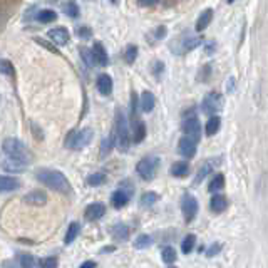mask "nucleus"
I'll list each match as a JSON object with an SVG mask.
<instances>
[{"label": "nucleus", "instance_id": "f257e3e1", "mask_svg": "<svg viewBox=\"0 0 268 268\" xmlns=\"http://www.w3.org/2000/svg\"><path fill=\"white\" fill-rule=\"evenodd\" d=\"M36 178H37V181H41L44 186L61 193V195H69V193L72 191L69 180L66 178V174L62 173V171L50 169V168H41L36 171Z\"/></svg>", "mask_w": 268, "mask_h": 268}, {"label": "nucleus", "instance_id": "f03ea898", "mask_svg": "<svg viewBox=\"0 0 268 268\" xmlns=\"http://www.w3.org/2000/svg\"><path fill=\"white\" fill-rule=\"evenodd\" d=\"M116 141H117V147L121 153H128L129 151V144H131V136H129V126H128V119L124 116V112L121 107L116 109Z\"/></svg>", "mask_w": 268, "mask_h": 268}, {"label": "nucleus", "instance_id": "7ed1b4c3", "mask_svg": "<svg viewBox=\"0 0 268 268\" xmlns=\"http://www.w3.org/2000/svg\"><path fill=\"white\" fill-rule=\"evenodd\" d=\"M93 136H94V133L91 128H84L81 131H71L64 141V146L67 147V150H74V151L84 150L85 146L91 144Z\"/></svg>", "mask_w": 268, "mask_h": 268}, {"label": "nucleus", "instance_id": "20e7f679", "mask_svg": "<svg viewBox=\"0 0 268 268\" xmlns=\"http://www.w3.org/2000/svg\"><path fill=\"white\" fill-rule=\"evenodd\" d=\"M2 151L7 155L9 158H15V159H22V161L31 163V153L25 147V144L20 139L15 138H7L2 142Z\"/></svg>", "mask_w": 268, "mask_h": 268}, {"label": "nucleus", "instance_id": "39448f33", "mask_svg": "<svg viewBox=\"0 0 268 268\" xmlns=\"http://www.w3.org/2000/svg\"><path fill=\"white\" fill-rule=\"evenodd\" d=\"M159 168V158L156 156H146L136 164V173L139 174L142 181H153Z\"/></svg>", "mask_w": 268, "mask_h": 268}, {"label": "nucleus", "instance_id": "423d86ee", "mask_svg": "<svg viewBox=\"0 0 268 268\" xmlns=\"http://www.w3.org/2000/svg\"><path fill=\"white\" fill-rule=\"evenodd\" d=\"M221 107H223V98L218 93H208L203 98L201 102V111L208 116H213V114L218 112Z\"/></svg>", "mask_w": 268, "mask_h": 268}, {"label": "nucleus", "instance_id": "0eeeda50", "mask_svg": "<svg viewBox=\"0 0 268 268\" xmlns=\"http://www.w3.org/2000/svg\"><path fill=\"white\" fill-rule=\"evenodd\" d=\"M181 213H183L186 223H191L198 215V201L195 196L190 195V193H186V195H183V198H181Z\"/></svg>", "mask_w": 268, "mask_h": 268}, {"label": "nucleus", "instance_id": "6e6552de", "mask_svg": "<svg viewBox=\"0 0 268 268\" xmlns=\"http://www.w3.org/2000/svg\"><path fill=\"white\" fill-rule=\"evenodd\" d=\"M183 131H185V134L188 136V138L193 139L195 142H198L199 139H201V124H199L196 116H190V117L185 119Z\"/></svg>", "mask_w": 268, "mask_h": 268}, {"label": "nucleus", "instance_id": "1a4fd4ad", "mask_svg": "<svg viewBox=\"0 0 268 268\" xmlns=\"http://www.w3.org/2000/svg\"><path fill=\"white\" fill-rule=\"evenodd\" d=\"M47 37L50 39V42L55 44V45H66L69 42V31L66 27H55V28H50L47 32Z\"/></svg>", "mask_w": 268, "mask_h": 268}, {"label": "nucleus", "instance_id": "9d476101", "mask_svg": "<svg viewBox=\"0 0 268 268\" xmlns=\"http://www.w3.org/2000/svg\"><path fill=\"white\" fill-rule=\"evenodd\" d=\"M91 55H93V61L96 64H99L101 67H106L109 64V57H107V52L104 49V45L101 42H96L93 45V49H91Z\"/></svg>", "mask_w": 268, "mask_h": 268}, {"label": "nucleus", "instance_id": "9b49d317", "mask_svg": "<svg viewBox=\"0 0 268 268\" xmlns=\"http://www.w3.org/2000/svg\"><path fill=\"white\" fill-rule=\"evenodd\" d=\"M84 215H85V220L87 221H98L106 215V206L102 203H93L85 208Z\"/></svg>", "mask_w": 268, "mask_h": 268}, {"label": "nucleus", "instance_id": "f8f14e48", "mask_svg": "<svg viewBox=\"0 0 268 268\" xmlns=\"http://www.w3.org/2000/svg\"><path fill=\"white\" fill-rule=\"evenodd\" d=\"M178 151H180L181 156H185V158H193V156L196 155V142L188 138V136H185V138L180 139Z\"/></svg>", "mask_w": 268, "mask_h": 268}, {"label": "nucleus", "instance_id": "ddd939ff", "mask_svg": "<svg viewBox=\"0 0 268 268\" xmlns=\"http://www.w3.org/2000/svg\"><path fill=\"white\" fill-rule=\"evenodd\" d=\"M24 201L27 204H31V206H44V204L47 203V195L41 190H36V191L27 193L24 196Z\"/></svg>", "mask_w": 268, "mask_h": 268}, {"label": "nucleus", "instance_id": "4468645a", "mask_svg": "<svg viewBox=\"0 0 268 268\" xmlns=\"http://www.w3.org/2000/svg\"><path fill=\"white\" fill-rule=\"evenodd\" d=\"M28 166L27 161H22V159H15V158H9L4 161V169L9 171V173H20V171H25Z\"/></svg>", "mask_w": 268, "mask_h": 268}, {"label": "nucleus", "instance_id": "2eb2a0df", "mask_svg": "<svg viewBox=\"0 0 268 268\" xmlns=\"http://www.w3.org/2000/svg\"><path fill=\"white\" fill-rule=\"evenodd\" d=\"M169 174L174 176V178H186L190 174V164L186 161H176L174 164H171Z\"/></svg>", "mask_w": 268, "mask_h": 268}, {"label": "nucleus", "instance_id": "dca6fc26", "mask_svg": "<svg viewBox=\"0 0 268 268\" xmlns=\"http://www.w3.org/2000/svg\"><path fill=\"white\" fill-rule=\"evenodd\" d=\"M111 203H112V206L116 210H123L124 206H128L129 195L126 191H123V190H116L112 193V196H111Z\"/></svg>", "mask_w": 268, "mask_h": 268}, {"label": "nucleus", "instance_id": "f3484780", "mask_svg": "<svg viewBox=\"0 0 268 268\" xmlns=\"http://www.w3.org/2000/svg\"><path fill=\"white\" fill-rule=\"evenodd\" d=\"M98 91L102 96H109L112 93V77L109 74H101L98 77Z\"/></svg>", "mask_w": 268, "mask_h": 268}, {"label": "nucleus", "instance_id": "a211bd4d", "mask_svg": "<svg viewBox=\"0 0 268 268\" xmlns=\"http://www.w3.org/2000/svg\"><path fill=\"white\" fill-rule=\"evenodd\" d=\"M146 138V124L142 123V119H138L134 124H133V136H131V141L133 142H142Z\"/></svg>", "mask_w": 268, "mask_h": 268}, {"label": "nucleus", "instance_id": "6ab92c4d", "mask_svg": "<svg viewBox=\"0 0 268 268\" xmlns=\"http://www.w3.org/2000/svg\"><path fill=\"white\" fill-rule=\"evenodd\" d=\"M156 106V99H155V94L151 91H144L141 94V111L142 112H151L155 109Z\"/></svg>", "mask_w": 268, "mask_h": 268}, {"label": "nucleus", "instance_id": "aec40b11", "mask_svg": "<svg viewBox=\"0 0 268 268\" xmlns=\"http://www.w3.org/2000/svg\"><path fill=\"white\" fill-rule=\"evenodd\" d=\"M20 186V181L12 176H0V193L14 191Z\"/></svg>", "mask_w": 268, "mask_h": 268}, {"label": "nucleus", "instance_id": "412c9836", "mask_svg": "<svg viewBox=\"0 0 268 268\" xmlns=\"http://www.w3.org/2000/svg\"><path fill=\"white\" fill-rule=\"evenodd\" d=\"M228 208V199L223 195H215L210 201V210L213 213H223Z\"/></svg>", "mask_w": 268, "mask_h": 268}, {"label": "nucleus", "instance_id": "4be33fe9", "mask_svg": "<svg viewBox=\"0 0 268 268\" xmlns=\"http://www.w3.org/2000/svg\"><path fill=\"white\" fill-rule=\"evenodd\" d=\"M212 20H213V9L203 10L201 15H199L198 20H196V31H198V32L204 31V28H206L210 24H212Z\"/></svg>", "mask_w": 268, "mask_h": 268}, {"label": "nucleus", "instance_id": "5701e85b", "mask_svg": "<svg viewBox=\"0 0 268 268\" xmlns=\"http://www.w3.org/2000/svg\"><path fill=\"white\" fill-rule=\"evenodd\" d=\"M111 235L116 242H126L129 238V228L126 225H123V223H117V225L112 226Z\"/></svg>", "mask_w": 268, "mask_h": 268}, {"label": "nucleus", "instance_id": "b1692460", "mask_svg": "<svg viewBox=\"0 0 268 268\" xmlns=\"http://www.w3.org/2000/svg\"><path fill=\"white\" fill-rule=\"evenodd\" d=\"M220 126H221L220 116H215V114H213V116L206 121V126H204V133H206V136H215L220 131Z\"/></svg>", "mask_w": 268, "mask_h": 268}, {"label": "nucleus", "instance_id": "393cba45", "mask_svg": "<svg viewBox=\"0 0 268 268\" xmlns=\"http://www.w3.org/2000/svg\"><path fill=\"white\" fill-rule=\"evenodd\" d=\"M114 144H116V136H114V134H109L107 138H104V141L101 142V158L109 156Z\"/></svg>", "mask_w": 268, "mask_h": 268}, {"label": "nucleus", "instance_id": "a878e982", "mask_svg": "<svg viewBox=\"0 0 268 268\" xmlns=\"http://www.w3.org/2000/svg\"><path fill=\"white\" fill-rule=\"evenodd\" d=\"M79 233H81V225L74 221V223H71L69 228H67L66 236H64V243H66V245L74 243V240H76V238L79 236Z\"/></svg>", "mask_w": 268, "mask_h": 268}, {"label": "nucleus", "instance_id": "bb28decb", "mask_svg": "<svg viewBox=\"0 0 268 268\" xmlns=\"http://www.w3.org/2000/svg\"><path fill=\"white\" fill-rule=\"evenodd\" d=\"M223 188H225V176L221 173H216L213 176V180L210 181L208 190H210V193H216V191L223 190Z\"/></svg>", "mask_w": 268, "mask_h": 268}, {"label": "nucleus", "instance_id": "cd10ccee", "mask_svg": "<svg viewBox=\"0 0 268 268\" xmlns=\"http://www.w3.org/2000/svg\"><path fill=\"white\" fill-rule=\"evenodd\" d=\"M159 199V195L155 191H146V193H142V196H141V206L142 208H150L153 206V204H156V201Z\"/></svg>", "mask_w": 268, "mask_h": 268}, {"label": "nucleus", "instance_id": "c85d7f7f", "mask_svg": "<svg viewBox=\"0 0 268 268\" xmlns=\"http://www.w3.org/2000/svg\"><path fill=\"white\" fill-rule=\"evenodd\" d=\"M37 20L42 22V24H50V22L57 20V14L50 9H42L37 12Z\"/></svg>", "mask_w": 268, "mask_h": 268}, {"label": "nucleus", "instance_id": "c756f323", "mask_svg": "<svg viewBox=\"0 0 268 268\" xmlns=\"http://www.w3.org/2000/svg\"><path fill=\"white\" fill-rule=\"evenodd\" d=\"M203 44L201 37H186L183 41V47H181V52H190V50L196 49L198 45Z\"/></svg>", "mask_w": 268, "mask_h": 268}, {"label": "nucleus", "instance_id": "7c9ffc66", "mask_svg": "<svg viewBox=\"0 0 268 268\" xmlns=\"http://www.w3.org/2000/svg\"><path fill=\"white\" fill-rule=\"evenodd\" d=\"M195 245H196V235L190 233V235L185 236L183 243H181V250H183L185 255H190L193 252V248H195Z\"/></svg>", "mask_w": 268, "mask_h": 268}, {"label": "nucleus", "instance_id": "2f4dec72", "mask_svg": "<svg viewBox=\"0 0 268 268\" xmlns=\"http://www.w3.org/2000/svg\"><path fill=\"white\" fill-rule=\"evenodd\" d=\"M161 260L164 261V263H168V265L174 263V261H176V250L173 247H164L161 250Z\"/></svg>", "mask_w": 268, "mask_h": 268}, {"label": "nucleus", "instance_id": "473e14b6", "mask_svg": "<svg viewBox=\"0 0 268 268\" xmlns=\"http://www.w3.org/2000/svg\"><path fill=\"white\" fill-rule=\"evenodd\" d=\"M151 243H153V238L150 235H139L138 238H136V242H134V248H138V250L150 248Z\"/></svg>", "mask_w": 268, "mask_h": 268}, {"label": "nucleus", "instance_id": "72a5a7b5", "mask_svg": "<svg viewBox=\"0 0 268 268\" xmlns=\"http://www.w3.org/2000/svg\"><path fill=\"white\" fill-rule=\"evenodd\" d=\"M106 183V174L104 173H93L87 176V185L89 186H99Z\"/></svg>", "mask_w": 268, "mask_h": 268}, {"label": "nucleus", "instance_id": "f704fd0d", "mask_svg": "<svg viewBox=\"0 0 268 268\" xmlns=\"http://www.w3.org/2000/svg\"><path fill=\"white\" fill-rule=\"evenodd\" d=\"M212 169H213V166H212V163H204L201 168H199V171H198V174H196V178H195V183L198 185V183H201V181L206 178V176L212 173Z\"/></svg>", "mask_w": 268, "mask_h": 268}, {"label": "nucleus", "instance_id": "c9c22d12", "mask_svg": "<svg viewBox=\"0 0 268 268\" xmlns=\"http://www.w3.org/2000/svg\"><path fill=\"white\" fill-rule=\"evenodd\" d=\"M138 107H139V101H138V96H136V93L131 94V121H133V124L138 121Z\"/></svg>", "mask_w": 268, "mask_h": 268}, {"label": "nucleus", "instance_id": "e433bc0d", "mask_svg": "<svg viewBox=\"0 0 268 268\" xmlns=\"http://www.w3.org/2000/svg\"><path fill=\"white\" fill-rule=\"evenodd\" d=\"M66 14L71 17V19H77L79 14H81V10H79V5L74 2V0H69V2L66 4Z\"/></svg>", "mask_w": 268, "mask_h": 268}, {"label": "nucleus", "instance_id": "4c0bfd02", "mask_svg": "<svg viewBox=\"0 0 268 268\" xmlns=\"http://www.w3.org/2000/svg\"><path fill=\"white\" fill-rule=\"evenodd\" d=\"M136 57H138V47L134 44H129L126 47V52H124V59H126L128 64H133Z\"/></svg>", "mask_w": 268, "mask_h": 268}, {"label": "nucleus", "instance_id": "58836bf2", "mask_svg": "<svg viewBox=\"0 0 268 268\" xmlns=\"http://www.w3.org/2000/svg\"><path fill=\"white\" fill-rule=\"evenodd\" d=\"M0 71H2V74H5V76L15 77V67L12 66L10 61H0Z\"/></svg>", "mask_w": 268, "mask_h": 268}, {"label": "nucleus", "instance_id": "ea45409f", "mask_svg": "<svg viewBox=\"0 0 268 268\" xmlns=\"http://www.w3.org/2000/svg\"><path fill=\"white\" fill-rule=\"evenodd\" d=\"M34 265H36V260H34L32 255L24 253V255L20 256V266L22 268H32Z\"/></svg>", "mask_w": 268, "mask_h": 268}, {"label": "nucleus", "instance_id": "a19ab883", "mask_svg": "<svg viewBox=\"0 0 268 268\" xmlns=\"http://www.w3.org/2000/svg\"><path fill=\"white\" fill-rule=\"evenodd\" d=\"M57 263H59V260H57L55 256H49V258H44L39 261V265H41L42 268H55Z\"/></svg>", "mask_w": 268, "mask_h": 268}, {"label": "nucleus", "instance_id": "79ce46f5", "mask_svg": "<svg viewBox=\"0 0 268 268\" xmlns=\"http://www.w3.org/2000/svg\"><path fill=\"white\" fill-rule=\"evenodd\" d=\"M76 32H77V36L81 39H89L91 36H93V31H91L87 25H79Z\"/></svg>", "mask_w": 268, "mask_h": 268}, {"label": "nucleus", "instance_id": "37998d69", "mask_svg": "<svg viewBox=\"0 0 268 268\" xmlns=\"http://www.w3.org/2000/svg\"><path fill=\"white\" fill-rule=\"evenodd\" d=\"M153 72H155V77L156 79H161L163 72H164V64L161 61H156L155 62V67H153Z\"/></svg>", "mask_w": 268, "mask_h": 268}, {"label": "nucleus", "instance_id": "c03bdc74", "mask_svg": "<svg viewBox=\"0 0 268 268\" xmlns=\"http://www.w3.org/2000/svg\"><path fill=\"white\" fill-rule=\"evenodd\" d=\"M34 41H36L39 45H42V47H45V49H49V50H52V52L54 54H57V55H61V52H59V50H57L55 47H52V45H50V44H47V42H45L44 41V39H41V37H36V39H34Z\"/></svg>", "mask_w": 268, "mask_h": 268}, {"label": "nucleus", "instance_id": "a18cd8bd", "mask_svg": "<svg viewBox=\"0 0 268 268\" xmlns=\"http://www.w3.org/2000/svg\"><path fill=\"white\" fill-rule=\"evenodd\" d=\"M166 34H168V28L166 27H164V25H158L156 31H155V39L161 41L163 37H166Z\"/></svg>", "mask_w": 268, "mask_h": 268}, {"label": "nucleus", "instance_id": "49530a36", "mask_svg": "<svg viewBox=\"0 0 268 268\" xmlns=\"http://www.w3.org/2000/svg\"><path fill=\"white\" fill-rule=\"evenodd\" d=\"M220 250H221V245L218 243V245H212V247L208 248V252H206V256H215L216 253H220Z\"/></svg>", "mask_w": 268, "mask_h": 268}, {"label": "nucleus", "instance_id": "de8ad7c7", "mask_svg": "<svg viewBox=\"0 0 268 268\" xmlns=\"http://www.w3.org/2000/svg\"><path fill=\"white\" fill-rule=\"evenodd\" d=\"M81 57L85 61V64L91 66V61H93V55H91V52L87 49H81Z\"/></svg>", "mask_w": 268, "mask_h": 268}, {"label": "nucleus", "instance_id": "09e8293b", "mask_svg": "<svg viewBox=\"0 0 268 268\" xmlns=\"http://www.w3.org/2000/svg\"><path fill=\"white\" fill-rule=\"evenodd\" d=\"M204 44V50H206V54H213L215 49H216V44L213 41H208V42H203Z\"/></svg>", "mask_w": 268, "mask_h": 268}, {"label": "nucleus", "instance_id": "8fccbe9b", "mask_svg": "<svg viewBox=\"0 0 268 268\" xmlns=\"http://www.w3.org/2000/svg\"><path fill=\"white\" fill-rule=\"evenodd\" d=\"M158 2L159 0H138V4L142 5V7H155Z\"/></svg>", "mask_w": 268, "mask_h": 268}, {"label": "nucleus", "instance_id": "3c124183", "mask_svg": "<svg viewBox=\"0 0 268 268\" xmlns=\"http://www.w3.org/2000/svg\"><path fill=\"white\" fill-rule=\"evenodd\" d=\"M96 266H98L96 261H84V263H81V268H96Z\"/></svg>", "mask_w": 268, "mask_h": 268}, {"label": "nucleus", "instance_id": "603ef678", "mask_svg": "<svg viewBox=\"0 0 268 268\" xmlns=\"http://www.w3.org/2000/svg\"><path fill=\"white\" fill-rule=\"evenodd\" d=\"M114 247H106V248H102V253H107V252H114Z\"/></svg>", "mask_w": 268, "mask_h": 268}, {"label": "nucleus", "instance_id": "864d4df0", "mask_svg": "<svg viewBox=\"0 0 268 268\" xmlns=\"http://www.w3.org/2000/svg\"><path fill=\"white\" fill-rule=\"evenodd\" d=\"M226 2H228V4H233V2H235V0H226Z\"/></svg>", "mask_w": 268, "mask_h": 268}, {"label": "nucleus", "instance_id": "5fc2aeb1", "mask_svg": "<svg viewBox=\"0 0 268 268\" xmlns=\"http://www.w3.org/2000/svg\"><path fill=\"white\" fill-rule=\"evenodd\" d=\"M111 2H112V4H117V0H111Z\"/></svg>", "mask_w": 268, "mask_h": 268}]
</instances>
